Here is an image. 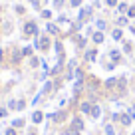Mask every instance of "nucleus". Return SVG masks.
I'll list each match as a JSON object with an SVG mask.
<instances>
[{"label":"nucleus","mask_w":135,"mask_h":135,"mask_svg":"<svg viewBox=\"0 0 135 135\" xmlns=\"http://www.w3.org/2000/svg\"><path fill=\"white\" fill-rule=\"evenodd\" d=\"M97 28H101V30H103V28H105V22H103V20H99V22H97Z\"/></svg>","instance_id":"4468645a"},{"label":"nucleus","mask_w":135,"mask_h":135,"mask_svg":"<svg viewBox=\"0 0 135 135\" xmlns=\"http://www.w3.org/2000/svg\"><path fill=\"white\" fill-rule=\"evenodd\" d=\"M24 32L28 34V36H32V34H38V26L34 24V22H28V24L24 26Z\"/></svg>","instance_id":"f257e3e1"},{"label":"nucleus","mask_w":135,"mask_h":135,"mask_svg":"<svg viewBox=\"0 0 135 135\" xmlns=\"http://www.w3.org/2000/svg\"><path fill=\"white\" fill-rule=\"evenodd\" d=\"M2 115H4V109H0V117H2Z\"/></svg>","instance_id":"6ab92c4d"},{"label":"nucleus","mask_w":135,"mask_h":135,"mask_svg":"<svg viewBox=\"0 0 135 135\" xmlns=\"http://www.w3.org/2000/svg\"><path fill=\"white\" fill-rule=\"evenodd\" d=\"M107 4H109V6H115V4H117V0H107Z\"/></svg>","instance_id":"f3484780"},{"label":"nucleus","mask_w":135,"mask_h":135,"mask_svg":"<svg viewBox=\"0 0 135 135\" xmlns=\"http://www.w3.org/2000/svg\"><path fill=\"white\" fill-rule=\"evenodd\" d=\"M70 2H72V6H80L81 4V0H70Z\"/></svg>","instance_id":"2eb2a0df"},{"label":"nucleus","mask_w":135,"mask_h":135,"mask_svg":"<svg viewBox=\"0 0 135 135\" xmlns=\"http://www.w3.org/2000/svg\"><path fill=\"white\" fill-rule=\"evenodd\" d=\"M129 18H135V8H133V6L129 8Z\"/></svg>","instance_id":"ddd939ff"},{"label":"nucleus","mask_w":135,"mask_h":135,"mask_svg":"<svg viewBox=\"0 0 135 135\" xmlns=\"http://www.w3.org/2000/svg\"><path fill=\"white\" fill-rule=\"evenodd\" d=\"M93 40H95L97 44H99V42H103V34H101V32H97L95 36H93Z\"/></svg>","instance_id":"7ed1b4c3"},{"label":"nucleus","mask_w":135,"mask_h":135,"mask_svg":"<svg viewBox=\"0 0 135 135\" xmlns=\"http://www.w3.org/2000/svg\"><path fill=\"white\" fill-rule=\"evenodd\" d=\"M91 115H93V117H97V115H99V107H93V109H91Z\"/></svg>","instance_id":"9d476101"},{"label":"nucleus","mask_w":135,"mask_h":135,"mask_svg":"<svg viewBox=\"0 0 135 135\" xmlns=\"http://www.w3.org/2000/svg\"><path fill=\"white\" fill-rule=\"evenodd\" d=\"M6 135H14V131H12V129H8V131H6Z\"/></svg>","instance_id":"a211bd4d"},{"label":"nucleus","mask_w":135,"mask_h":135,"mask_svg":"<svg viewBox=\"0 0 135 135\" xmlns=\"http://www.w3.org/2000/svg\"><path fill=\"white\" fill-rule=\"evenodd\" d=\"M74 127H76V129H81V121L80 119H74Z\"/></svg>","instance_id":"423d86ee"},{"label":"nucleus","mask_w":135,"mask_h":135,"mask_svg":"<svg viewBox=\"0 0 135 135\" xmlns=\"http://www.w3.org/2000/svg\"><path fill=\"white\" fill-rule=\"evenodd\" d=\"M32 119H34L36 123H40V121H42V113H40V111H36V113L32 115Z\"/></svg>","instance_id":"f03ea898"},{"label":"nucleus","mask_w":135,"mask_h":135,"mask_svg":"<svg viewBox=\"0 0 135 135\" xmlns=\"http://www.w3.org/2000/svg\"><path fill=\"white\" fill-rule=\"evenodd\" d=\"M24 125V121H22V119H16V121H14V127H22Z\"/></svg>","instance_id":"9b49d317"},{"label":"nucleus","mask_w":135,"mask_h":135,"mask_svg":"<svg viewBox=\"0 0 135 135\" xmlns=\"http://www.w3.org/2000/svg\"><path fill=\"white\" fill-rule=\"evenodd\" d=\"M0 62H2V50H0Z\"/></svg>","instance_id":"aec40b11"},{"label":"nucleus","mask_w":135,"mask_h":135,"mask_svg":"<svg viewBox=\"0 0 135 135\" xmlns=\"http://www.w3.org/2000/svg\"><path fill=\"white\" fill-rule=\"evenodd\" d=\"M32 54V48H24V56H30Z\"/></svg>","instance_id":"dca6fc26"},{"label":"nucleus","mask_w":135,"mask_h":135,"mask_svg":"<svg viewBox=\"0 0 135 135\" xmlns=\"http://www.w3.org/2000/svg\"><path fill=\"white\" fill-rule=\"evenodd\" d=\"M32 2H34V4H36V0H32Z\"/></svg>","instance_id":"412c9836"},{"label":"nucleus","mask_w":135,"mask_h":135,"mask_svg":"<svg viewBox=\"0 0 135 135\" xmlns=\"http://www.w3.org/2000/svg\"><path fill=\"white\" fill-rule=\"evenodd\" d=\"M81 111H85V113H88V111H89V103H81Z\"/></svg>","instance_id":"1a4fd4ad"},{"label":"nucleus","mask_w":135,"mask_h":135,"mask_svg":"<svg viewBox=\"0 0 135 135\" xmlns=\"http://www.w3.org/2000/svg\"><path fill=\"white\" fill-rule=\"evenodd\" d=\"M105 131H107V135H113V127H111V125H107Z\"/></svg>","instance_id":"f8f14e48"},{"label":"nucleus","mask_w":135,"mask_h":135,"mask_svg":"<svg viewBox=\"0 0 135 135\" xmlns=\"http://www.w3.org/2000/svg\"><path fill=\"white\" fill-rule=\"evenodd\" d=\"M117 24L119 26H125L127 24V18H117Z\"/></svg>","instance_id":"0eeeda50"},{"label":"nucleus","mask_w":135,"mask_h":135,"mask_svg":"<svg viewBox=\"0 0 135 135\" xmlns=\"http://www.w3.org/2000/svg\"><path fill=\"white\" fill-rule=\"evenodd\" d=\"M113 38L115 40H121V30H113Z\"/></svg>","instance_id":"39448f33"},{"label":"nucleus","mask_w":135,"mask_h":135,"mask_svg":"<svg viewBox=\"0 0 135 135\" xmlns=\"http://www.w3.org/2000/svg\"><path fill=\"white\" fill-rule=\"evenodd\" d=\"M42 18H52V12H50V10H44V12H42Z\"/></svg>","instance_id":"6e6552de"},{"label":"nucleus","mask_w":135,"mask_h":135,"mask_svg":"<svg viewBox=\"0 0 135 135\" xmlns=\"http://www.w3.org/2000/svg\"><path fill=\"white\" fill-rule=\"evenodd\" d=\"M48 32H52V34H58V28H56L54 24H48Z\"/></svg>","instance_id":"20e7f679"}]
</instances>
